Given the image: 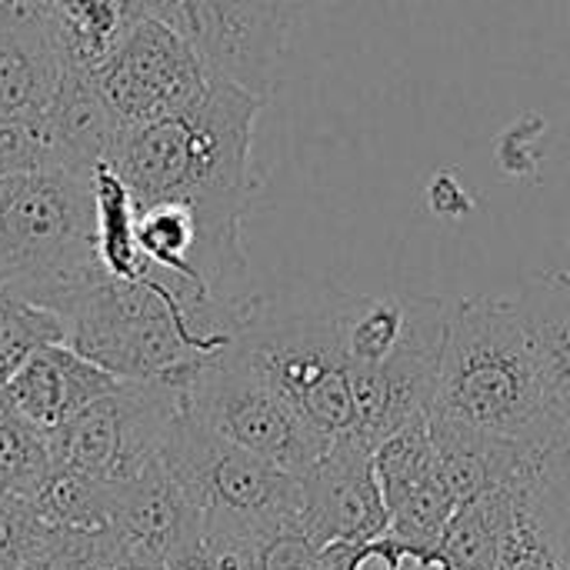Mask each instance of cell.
I'll return each mask as SVG.
<instances>
[{
    "mask_svg": "<svg viewBox=\"0 0 570 570\" xmlns=\"http://www.w3.org/2000/svg\"><path fill=\"white\" fill-rule=\"evenodd\" d=\"M177 377L120 381L87 404L50 438L53 464L94 474L100 481H130L160 458V448L184 411Z\"/></svg>",
    "mask_w": 570,
    "mask_h": 570,
    "instance_id": "cell-8",
    "label": "cell"
},
{
    "mask_svg": "<svg viewBox=\"0 0 570 570\" xmlns=\"http://www.w3.org/2000/svg\"><path fill=\"white\" fill-rule=\"evenodd\" d=\"M120 377L73 351L70 344H50L37 351L3 387L0 397L10 411H17L27 424L43 434L63 428L87 404L114 391Z\"/></svg>",
    "mask_w": 570,
    "mask_h": 570,
    "instance_id": "cell-12",
    "label": "cell"
},
{
    "mask_svg": "<svg viewBox=\"0 0 570 570\" xmlns=\"http://www.w3.org/2000/svg\"><path fill=\"white\" fill-rule=\"evenodd\" d=\"M50 127L60 167L90 177L94 167L114 164L124 140V124L97 90V80L80 70H63L60 97L50 110Z\"/></svg>",
    "mask_w": 570,
    "mask_h": 570,
    "instance_id": "cell-16",
    "label": "cell"
},
{
    "mask_svg": "<svg viewBox=\"0 0 570 570\" xmlns=\"http://www.w3.org/2000/svg\"><path fill=\"white\" fill-rule=\"evenodd\" d=\"M37 528L40 514L30 501L0 494V570H20Z\"/></svg>",
    "mask_w": 570,
    "mask_h": 570,
    "instance_id": "cell-27",
    "label": "cell"
},
{
    "mask_svg": "<svg viewBox=\"0 0 570 570\" xmlns=\"http://www.w3.org/2000/svg\"><path fill=\"white\" fill-rule=\"evenodd\" d=\"M90 197L100 271L114 281H150L154 271L137 244V197L114 164L94 167Z\"/></svg>",
    "mask_w": 570,
    "mask_h": 570,
    "instance_id": "cell-18",
    "label": "cell"
},
{
    "mask_svg": "<svg viewBox=\"0 0 570 570\" xmlns=\"http://www.w3.org/2000/svg\"><path fill=\"white\" fill-rule=\"evenodd\" d=\"M167 570H247L244 568V554L237 544L230 541H217V538H200L194 544H187L184 551H177Z\"/></svg>",
    "mask_w": 570,
    "mask_h": 570,
    "instance_id": "cell-28",
    "label": "cell"
},
{
    "mask_svg": "<svg viewBox=\"0 0 570 570\" xmlns=\"http://www.w3.org/2000/svg\"><path fill=\"white\" fill-rule=\"evenodd\" d=\"M301 528L321 548H361L387 534L391 518L374 471V451L357 441H334L301 474Z\"/></svg>",
    "mask_w": 570,
    "mask_h": 570,
    "instance_id": "cell-11",
    "label": "cell"
},
{
    "mask_svg": "<svg viewBox=\"0 0 570 570\" xmlns=\"http://www.w3.org/2000/svg\"><path fill=\"white\" fill-rule=\"evenodd\" d=\"M244 554V568L247 570H324V554L327 548H321L304 528L301 521H291L257 541L237 544Z\"/></svg>",
    "mask_w": 570,
    "mask_h": 570,
    "instance_id": "cell-26",
    "label": "cell"
},
{
    "mask_svg": "<svg viewBox=\"0 0 570 570\" xmlns=\"http://www.w3.org/2000/svg\"><path fill=\"white\" fill-rule=\"evenodd\" d=\"M63 70L50 20L0 27V120L50 117Z\"/></svg>",
    "mask_w": 570,
    "mask_h": 570,
    "instance_id": "cell-15",
    "label": "cell"
},
{
    "mask_svg": "<svg viewBox=\"0 0 570 570\" xmlns=\"http://www.w3.org/2000/svg\"><path fill=\"white\" fill-rule=\"evenodd\" d=\"M491 570H568L561 544L554 538V528H551L531 484H524L518 494V511H514L511 531H508Z\"/></svg>",
    "mask_w": 570,
    "mask_h": 570,
    "instance_id": "cell-24",
    "label": "cell"
},
{
    "mask_svg": "<svg viewBox=\"0 0 570 570\" xmlns=\"http://www.w3.org/2000/svg\"><path fill=\"white\" fill-rule=\"evenodd\" d=\"M40 521L73 531H114V481L73 468H53L33 498Z\"/></svg>",
    "mask_w": 570,
    "mask_h": 570,
    "instance_id": "cell-20",
    "label": "cell"
},
{
    "mask_svg": "<svg viewBox=\"0 0 570 570\" xmlns=\"http://www.w3.org/2000/svg\"><path fill=\"white\" fill-rule=\"evenodd\" d=\"M204 67L267 100L284 73L297 0H160L154 10Z\"/></svg>",
    "mask_w": 570,
    "mask_h": 570,
    "instance_id": "cell-9",
    "label": "cell"
},
{
    "mask_svg": "<svg viewBox=\"0 0 570 570\" xmlns=\"http://www.w3.org/2000/svg\"><path fill=\"white\" fill-rule=\"evenodd\" d=\"M114 570H167V561L150 551H140V548H127Z\"/></svg>",
    "mask_w": 570,
    "mask_h": 570,
    "instance_id": "cell-30",
    "label": "cell"
},
{
    "mask_svg": "<svg viewBox=\"0 0 570 570\" xmlns=\"http://www.w3.org/2000/svg\"><path fill=\"white\" fill-rule=\"evenodd\" d=\"M210 77L197 50L160 17H140L120 50L94 73L124 130L194 107L207 94Z\"/></svg>",
    "mask_w": 570,
    "mask_h": 570,
    "instance_id": "cell-10",
    "label": "cell"
},
{
    "mask_svg": "<svg viewBox=\"0 0 570 570\" xmlns=\"http://www.w3.org/2000/svg\"><path fill=\"white\" fill-rule=\"evenodd\" d=\"M431 417L468 434L541 451L568 441L548 414L514 301L461 297L451 304Z\"/></svg>",
    "mask_w": 570,
    "mask_h": 570,
    "instance_id": "cell-2",
    "label": "cell"
},
{
    "mask_svg": "<svg viewBox=\"0 0 570 570\" xmlns=\"http://www.w3.org/2000/svg\"><path fill=\"white\" fill-rule=\"evenodd\" d=\"M124 551L117 531H73L40 521L20 570H114Z\"/></svg>",
    "mask_w": 570,
    "mask_h": 570,
    "instance_id": "cell-22",
    "label": "cell"
},
{
    "mask_svg": "<svg viewBox=\"0 0 570 570\" xmlns=\"http://www.w3.org/2000/svg\"><path fill=\"white\" fill-rule=\"evenodd\" d=\"M514 307L541 374L548 414L570 438V274L544 271L528 277Z\"/></svg>",
    "mask_w": 570,
    "mask_h": 570,
    "instance_id": "cell-14",
    "label": "cell"
},
{
    "mask_svg": "<svg viewBox=\"0 0 570 570\" xmlns=\"http://www.w3.org/2000/svg\"><path fill=\"white\" fill-rule=\"evenodd\" d=\"M140 13H147V17H154V10L160 7V0H130Z\"/></svg>",
    "mask_w": 570,
    "mask_h": 570,
    "instance_id": "cell-31",
    "label": "cell"
},
{
    "mask_svg": "<svg viewBox=\"0 0 570 570\" xmlns=\"http://www.w3.org/2000/svg\"><path fill=\"white\" fill-rule=\"evenodd\" d=\"M50 344H67L63 317L50 307L0 294V387Z\"/></svg>",
    "mask_w": 570,
    "mask_h": 570,
    "instance_id": "cell-23",
    "label": "cell"
},
{
    "mask_svg": "<svg viewBox=\"0 0 570 570\" xmlns=\"http://www.w3.org/2000/svg\"><path fill=\"white\" fill-rule=\"evenodd\" d=\"M53 0H0V27L40 23L50 20Z\"/></svg>",
    "mask_w": 570,
    "mask_h": 570,
    "instance_id": "cell-29",
    "label": "cell"
},
{
    "mask_svg": "<svg viewBox=\"0 0 570 570\" xmlns=\"http://www.w3.org/2000/svg\"><path fill=\"white\" fill-rule=\"evenodd\" d=\"M160 464L200 514L204 538L247 544L301 521V478L224 441L184 404Z\"/></svg>",
    "mask_w": 570,
    "mask_h": 570,
    "instance_id": "cell-5",
    "label": "cell"
},
{
    "mask_svg": "<svg viewBox=\"0 0 570 570\" xmlns=\"http://www.w3.org/2000/svg\"><path fill=\"white\" fill-rule=\"evenodd\" d=\"M518 484L491 488L478 494L474 501L461 504L451 518L438 551L451 561L454 570H491L498 561V551L511 531L514 511H518Z\"/></svg>",
    "mask_w": 570,
    "mask_h": 570,
    "instance_id": "cell-19",
    "label": "cell"
},
{
    "mask_svg": "<svg viewBox=\"0 0 570 570\" xmlns=\"http://www.w3.org/2000/svg\"><path fill=\"white\" fill-rule=\"evenodd\" d=\"M230 351L331 444L354 438L357 407L337 287L301 284L271 297L261 294Z\"/></svg>",
    "mask_w": 570,
    "mask_h": 570,
    "instance_id": "cell-3",
    "label": "cell"
},
{
    "mask_svg": "<svg viewBox=\"0 0 570 570\" xmlns=\"http://www.w3.org/2000/svg\"><path fill=\"white\" fill-rule=\"evenodd\" d=\"M50 438L10 411L0 397V494L30 501L53 474Z\"/></svg>",
    "mask_w": 570,
    "mask_h": 570,
    "instance_id": "cell-21",
    "label": "cell"
},
{
    "mask_svg": "<svg viewBox=\"0 0 570 570\" xmlns=\"http://www.w3.org/2000/svg\"><path fill=\"white\" fill-rule=\"evenodd\" d=\"M60 167L50 117L0 120V180Z\"/></svg>",
    "mask_w": 570,
    "mask_h": 570,
    "instance_id": "cell-25",
    "label": "cell"
},
{
    "mask_svg": "<svg viewBox=\"0 0 570 570\" xmlns=\"http://www.w3.org/2000/svg\"><path fill=\"white\" fill-rule=\"evenodd\" d=\"M184 404L224 441L297 478L307 474L331 448V441L317 434L277 391H271L230 347L210 354L190 371Z\"/></svg>",
    "mask_w": 570,
    "mask_h": 570,
    "instance_id": "cell-7",
    "label": "cell"
},
{
    "mask_svg": "<svg viewBox=\"0 0 570 570\" xmlns=\"http://www.w3.org/2000/svg\"><path fill=\"white\" fill-rule=\"evenodd\" d=\"M114 531L127 548L150 551L164 561L204 538L200 514L160 458L137 478L114 481Z\"/></svg>",
    "mask_w": 570,
    "mask_h": 570,
    "instance_id": "cell-13",
    "label": "cell"
},
{
    "mask_svg": "<svg viewBox=\"0 0 570 570\" xmlns=\"http://www.w3.org/2000/svg\"><path fill=\"white\" fill-rule=\"evenodd\" d=\"M147 17L130 0H53L50 27L67 70L97 73Z\"/></svg>",
    "mask_w": 570,
    "mask_h": 570,
    "instance_id": "cell-17",
    "label": "cell"
},
{
    "mask_svg": "<svg viewBox=\"0 0 570 570\" xmlns=\"http://www.w3.org/2000/svg\"><path fill=\"white\" fill-rule=\"evenodd\" d=\"M264 104L244 87L210 77L194 107L124 130L114 157L137 204H187L207 244L240 267H247L240 224L254 194L250 147Z\"/></svg>",
    "mask_w": 570,
    "mask_h": 570,
    "instance_id": "cell-1",
    "label": "cell"
},
{
    "mask_svg": "<svg viewBox=\"0 0 570 570\" xmlns=\"http://www.w3.org/2000/svg\"><path fill=\"white\" fill-rule=\"evenodd\" d=\"M100 277L90 177L53 167L0 180V294L63 314Z\"/></svg>",
    "mask_w": 570,
    "mask_h": 570,
    "instance_id": "cell-4",
    "label": "cell"
},
{
    "mask_svg": "<svg viewBox=\"0 0 570 570\" xmlns=\"http://www.w3.org/2000/svg\"><path fill=\"white\" fill-rule=\"evenodd\" d=\"M67 344L120 381L177 377L217 354L187 327L157 281L100 277L63 314Z\"/></svg>",
    "mask_w": 570,
    "mask_h": 570,
    "instance_id": "cell-6",
    "label": "cell"
}]
</instances>
